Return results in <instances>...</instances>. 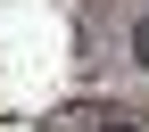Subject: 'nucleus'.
Wrapping results in <instances>:
<instances>
[{
  "mask_svg": "<svg viewBox=\"0 0 149 132\" xmlns=\"http://www.w3.org/2000/svg\"><path fill=\"white\" fill-rule=\"evenodd\" d=\"M91 132H141V124H133V116H124V107H108V116H100V124H91Z\"/></svg>",
  "mask_w": 149,
  "mask_h": 132,
  "instance_id": "2",
  "label": "nucleus"
},
{
  "mask_svg": "<svg viewBox=\"0 0 149 132\" xmlns=\"http://www.w3.org/2000/svg\"><path fill=\"white\" fill-rule=\"evenodd\" d=\"M124 41H133V66H149V17H133V33H124Z\"/></svg>",
  "mask_w": 149,
  "mask_h": 132,
  "instance_id": "1",
  "label": "nucleus"
}]
</instances>
